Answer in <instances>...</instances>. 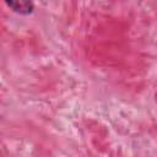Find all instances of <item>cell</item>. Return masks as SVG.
<instances>
[{
  "instance_id": "6da1fadb",
  "label": "cell",
  "mask_w": 157,
  "mask_h": 157,
  "mask_svg": "<svg viewBox=\"0 0 157 157\" xmlns=\"http://www.w3.org/2000/svg\"><path fill=\"white\" fill-rule=\"evenodd\" d=\"M5 2L20 15H29L34 9L32 0H5Z\"/></svg>"
}]
</instances>
